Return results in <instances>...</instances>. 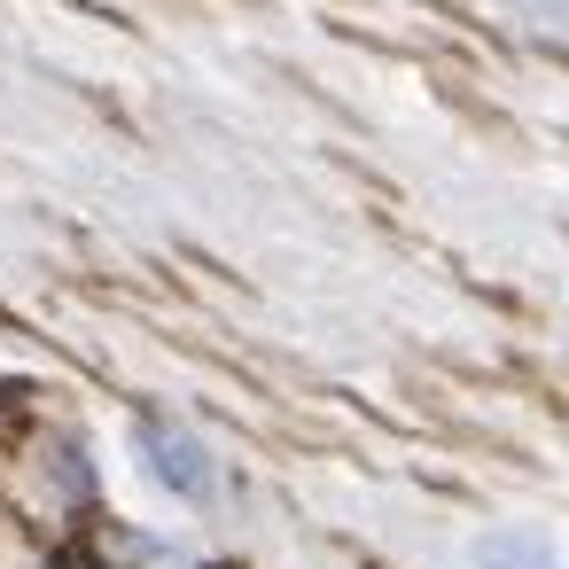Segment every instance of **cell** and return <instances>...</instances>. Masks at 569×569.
<instances>
[{
	"mask_svg": "<svg viewBox=\"0 0 569 569\" xmlns=\"http://www.w3.org/2000/svg\"><path fill=\"white\" fill-rule=\"evenodd\" d=\"M133 445L149 452V476H157V483H172L180 499H203V491L219 483V468H211V452H203V437H188V429H164V421H141V429H133Z\"/></svg>",
	"mask_w": 569,
	"mask_h": 569,
	"instance_id": "cell-1",
	"label": "cell"
},
{
	"mask_svg": "<svg viewBox=\"0 0 569 569\" xmlns=\"http://www.w3.org/2000/svg\"><path fill=\"white\" fill-rule=\"evenodd\" d=\"M476 569H561V561L546 553L538 530H491V538L476 546Z\"/></svg>",
	"mask_w": 569,
	"mask_h": 569,
	"instance_id": "cell-2",
	"label": "cell"
}]
</instances>
